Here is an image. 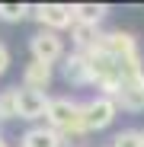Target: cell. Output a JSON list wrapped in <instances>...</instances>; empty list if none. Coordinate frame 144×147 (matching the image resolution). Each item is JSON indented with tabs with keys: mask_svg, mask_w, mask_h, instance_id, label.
<instances>
[{
	"mask_svg": "<svg viewBox=\"0 0 144 147\" xmlns=\"http://www.w3.org/2000/svg\"><path fill=\"white\" fill-rule=\"evenodd\" d=\"M45 125L55 128L61 138H80L83 131V102L70 99V96H51L45 112Z\"/></svg>",
	"mask_w": 144,
	"mask_h": 147,
	"instance_id": "cell-1",
	"label": "cell"
},
{
	"mask_svg": "<svg viewBox=\"0 0 144 147\" xmlns=\"http://www.w3.org/2000/svg\"><path fill=\"white\" fill-rule=\"evenodd\" d=\"M115 115H118V106H115L112 96H103V93L93 96V99L83 102V131L90 134V131L109 128L112 121H115Z\"/></svg>",
	"mask_w": 144,
	"mask_h": 147,
	"instance_id": "cell-2",
	"label": "cell"
},
{
	"mask_svg": "<svg viewBox=\"0 0 144 147\" xmlns=\"http://www.w3.org/2000/svg\"><path fill=\"white\" fill-rule=\"evenodd\" d=\"M29 55L32 61H42V64H55V61H64V38L61 32H35L29 38Z\"/></svg>",
	"mask_w": 144,
	"mask_h": 147,
	"instance_id": "cell-3",
	"label": "cell"
},
{
	"mask_svg": "<svg viewBox=\"0 0 144 147\" xmlns=\"http://www.w3.org/2000/svg\"><path fill=\"white\" fill-rule=\"evenodd\" d=\"M32 16L42 22L48 32H61L67 26H74V7L70 3H35Z\"/></svg>",
	"mask_w": 144,
	"mask_h": 147,
	"instance_id": "cell-4",
	"label": "cell"
},
{
	"mask_svg": "<svg viewBox=\"0 0 144 147\" xmlns=\"http://www.w3.org/2000/svg\"><path fill=\"white\" fill-rule=\"evenodd\" d=\"M48 102H51L48 93L29 90V86H22V83L16 86V109H19V118H22V121H39V118H45Z\"/></svg>",
	"mask_w": 144,
	"mask_h": 147,
	"instance_id": "cell-5",
	"label": "cell"
},
{
	"mask_svg": "<svg viewBox=\"0 0 144 147\" xmlns=\"http://www.w3.org/2000/svg\"><path fill=\"white\" fill-rule=\"evenodd\" d=\"M112 99L125 112H144V70L131 74V77H122V86H118V93Z\"/></svg>",
	"mask_w": 144,
	"mask_h": 147,
	"instance_id": "cell-6",
	"label": "cell"
},
{
	"mask_svg": "<svg viewBox=\"0 0 144 147\" xmlns=\"http://www.w3.org/2000/svg\"><path fill=\"white\" fill-rule=\"evenodd\" d=\"M61 77H64L70 86H87V83H93V70H90L87 55H83V51H70V55H64Z\"/></svg>",
	"mask_w": 144,
	"mask_h": 147,
	"instance_id": "cell-7",
	"label": "cell"
},
{
	"mask_svg": "<svg viewBox=\"0 0 144 147\" xmlns=\"http://www.w3.org/2000/svg\"><path fill=\"white\" fill-rule=\"evenodd\" d=\"M51 64H42V61H29L26 67H22V86H29V90H39L45 93L48 83H51Z\"/></svg>",
	"mask_w": 144,
	"mask_h": 147,
	"instance_id": "cell-8",
	"label": "cell"
},
{
	"mask_svg": "<svg viewBox=\"0 0 144 147\" xmlns=\"http://www.w3.org/2000/svg\"><path fill=\"white\" fill-rule=\"evenodd\" d=\"M106 32H99V26H87V22H74L70 26V38H74V51H90L103 42Z\"/></svg>",
	"mask_w": 144,
	"mask_h": 147,
	"instance_id": "cell-9",
	"label": "cell"
},
{
	"mask_svg": "<svg viewBox=\"0 0 144 147\" xmlns=\"http://www.w3.org/2000/svg\"><path fill=\"white\" fill-rule=\"evenodd\" d=\"M64 138L48 128V125H39V128H29L26 134H22V147H61Z\"/></svg>",
	"mask_w": 144,
	"mask_h": 147,
	"instance_id": "cell-10",
	"label": "cell"
},
{
	"mask_svg": "<svg viewBox=\"0 0 144 147\" xmlns=\"http://www.w3.org/2000/svg\"><path fill=\"white\" fill-rule=\"evenodd\" d=\"M109 7L106 3H74V22H87V26H99L106 19Z\"/></svg>",
	"mask_w": 144,
	"mask_h": 147,
	"instance_id": "cell-11",
	"label": "cell"
},
{
	"mask_svg": "<svg viewBox=\"0 0 144 147\" xmlns=\"http://www.w3.org/2000/svg\"><path fill=\"white\" fill-rule=\"evenodd\" d=\"M19 118V109H16V86L0 93V121H13Z\"/></svg>",
	"mask_w": 144,
	"mask_h": 147,
	"instance_id": "cell-12",
	"label": "cell"
},
{
	"mask_svg": "<svg viewBox=\"0 0 144 147\" xmlns=\"http://www.w3.org/2000/svg\"><path fill=\"white\" fill-rule=\"evenodd\" d=\"M29 13H32L29 3H0V19L3 22H22Z\"/></svg>",
	"mask_w": 144,
	"mask_h": 147,
	"instance_id": "cell-13",
	"label": "cell"
},
{
	"mask_svg": "<svg viewBox=\"0 0 144 147\" xmlns=\"http://www.w3.org/2000/svg\"><path fill=\"white\" fill-rule=\"evenodd\" d=\"M7 70H10V48L0 42V77H3Z\"/></svg>",
	"mask_w": 144,
	"mask_h": 147,
	"instance_id": "cell-14",
	"label": "cell"
},
{
	"mask_svg": "<svg viewBox=\"0 0 144 147\" xmlns=\"http://www.w3.org/2000/svg\"><path fill=\"white\" fill-rule=\"evenodd\" d=\"M0 147H10V141H7V134L0 131Z\"/></svg>",
	"mask_w": 144,
	"mask_h": 147,
	"instance_id": "cell-15",
	"label": "cell"
}]
</instances>
